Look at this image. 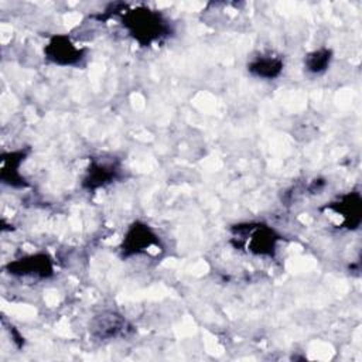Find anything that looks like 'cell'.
<instances>
[{
	"mask_svg": "<svg viewBox=\"0 0 362 362\" xmlns=\"http://www.w3.org/2000/svg\"><path fill=\"white\" fill-rule=\"evenodd\" d=\"M120 23L127 34L141 47H150L171 35L170 20L158 10L147 6L126 7L120 10Z\"/></svg>",
	"mask_w": 362,
	"mask_h": 362,
	"instance_id": "1",
	"label": "cell"
},
{
	"mask_svg": "<svg viewBox=\"0 0 362 362\" xmlns=\"http://www.w3.org/2000/svg\"><path fill=\"white\" fill-rule=\"evenodd\" d=\"M230 232L235 247L243 249L255 256L273 257L277 252L279 242L283 239L276 229L260 222L238 223L230 228Z\"/></svg>",
	"mask_w": 362,
	"mask_h": 362,
	"instance_id": "2",
	"label": "cell"
},
{
	"mask_svg": "<svg viewBox=\"0 0 362 362\" xmlns=\"http://www.w3.org/2000/svg\"><path fill=\"white\" fill-rule=\"evenodd\" d=\"M4 270L18 279L45 280L54 276V260L48 253L37 252L8 262Z\"/></svg>",
	"mask_w": 362,
	"mask_h": 362,
	"instance_id": "3",
	"label": "cell"
},
{
	"mask_svg": "<svg viewBox=\"0 0 362 362\" xmlns=\"http://www.w3.org/2000/svg\"><path fill=\"white\" fill-rule=\"evenodd\" d=\"M86 48L78 47L69 35L54 34L44 47V57L58 66H79L86 59Z\"/></svg>",
	"mask_w": 362,
	"mask_h": 362,
	"instance_id": "4",
	"label": "cell"
},
{
	"mask_svg": "<svg viewBox=\"0 0 362 362\" xmlns=\"http://www.w3.org/2000/svg\"><path fill=\"white\" fill-rule=\"evenodd\" d=\"M160 245V238L150 225L141 221H134L127 226L119 250L122 259H129L137 255H143L148 249L158 247Z\"/></svg>",
	"mask_w": 362,
	"mask_h": 362,
	"instance_id": "5",
	"label": "cell"
},
{
	"mask_svg": "<svg viewBox=\"0 0 362 362\" xmlns=\"http://www.w3.org/2000/svg\"><path fill=\"white\" fill-rule=\"evenodd\" d=\"M122 173L120 161L115 157H92L82 177V188L96 191L115 182Z\"/></svg>",
	"mask_w": 362,
	"mask_h": 362,
	"instance_id": "6",
	"label": "cell"
},
{
	"mask_svg": "<svg viewBox=\"0 0 362 362\" xmlns=\"http://www.w3.org/2000/svg\"><path fill=\"white\" fill-rule=\"evenodd\" d=\"M132 331L129 321L115 310H103L89 321V334L99 341H110L126 337Z\"/></svg>",
	"mask_w": 362,
	"mask_h": 362,
	"instance_id": "7",
	"label": "cell"
},
{
	"mask_svg": "<svg viewBox=\"0 0 362 362\" xmlns=\"http://www.w3.org/2000/svg\"><path fill=\"white\" fill-rule=\"evenodd\" d=\"M327 209H331L339 214L344 219L342 225L349 229L355 230L359 228L362 221V197L358 191H349L335 201L325 205Z\"/></svg>",
	"mask_w": 362,
	"mask_h": 362,
	"instance_id": "8",
	"label": "cell"
},
{
	"mask_svg": "<svg viewBox=\"0 0 362 362\" xmlns=\"http://www.w3.org/2000/svg\"><path fill=\"white\" fill-rule=\"evenodd\" d=\"M246 69L252 76L257 79L273 81L283 74L284 59L281 55L274 52H260L250 58Z\"/></svg>",
	"mask_w": 362,
	"mask_h": 362,
	"instance_id": "9",
	"label": "cell"
},
{
	"mask_svg": "<svg viewBox=\"0 0 362 362\" xmlns=\"http://www.w3.org/2000/svg\"><path fill=\"white\" fill-rule=\"evenodd\" d=\"M27 153H28L27 150H14V151L1 154L0 178L3 184H7L16 188L27 187V182L20 173V165L24 161Z\"/></svg>",
	"mask_w": 362,
	"mask_h": 362,
	"instance_id": "10",
	"label": "cell"
},
{
	"mask_svg": "<svg viewBox=\"0 0 362 362\" xmlns=\"http://www.w3.org/2000/svg\"><path fill=\"white\" fill-rule=\"evenodd\" d=\"M334 58L332 49L327 47H321L317 49H313L304 55L303 66L304 71L310 75H322L331 65Z\"/></svg>",
	"mask_w": 362,
	"mask_h": 362,
	"instance_id": "11",
	"label": "cell"
}]
</instances>
